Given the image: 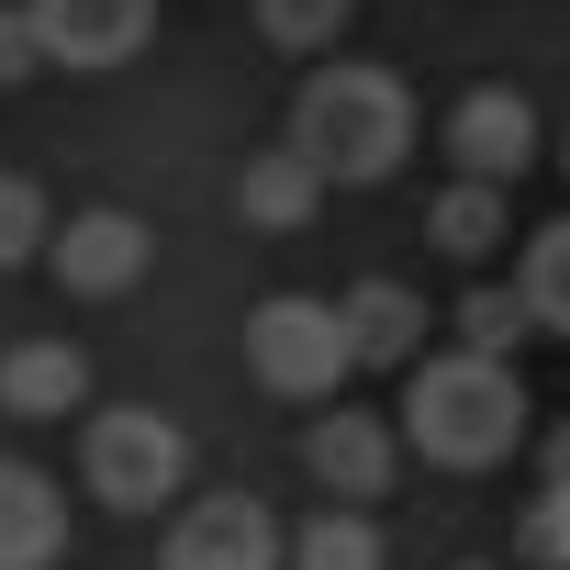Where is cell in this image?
Instances as JSON below:
<instances>
[{
  "mask_svg": "<svg viewBox=\"0 0 570 570\" xmlns=\"http://www.w3.org/2000/svg\"><path fill=\"white\" fill-rule=\"evenodd\" d=\"M403 448H425L436 470H492L525 448V381L514 358L481 347H425L403 370Z\"/></svg>",
  "mask_w": 570,
  "mask_h": 570,
  "instance_id": "6da1fadb",
  "label": "cell"
},
{
  "mask_svg": "<svg viewBox=\"0 0 570 570\" xmlns=\"http://www.w3.org/2000/svg\"><path fill=\"white\" fill-rule=\"evenodd\" d=\"M292 146L336 179V190H370V179H392L403 157H414V90L392 79V68H314L303 90H292Z\"/></svg>",
  "mask_w": 570,
  "mask_h": 570,
  "instance_id": "7a4b0ae2",
  "label": "cell"
},
{
  "mask_svg": "<svg viewBox=\"0 0 570 570\" xmlns=\"http://www.w3.org/2000/svg\"><path fill=\"white\" fill-rule=\"evenodd\" d=\"M246 370L257 392L279 403H336L358 381V336H347V303H314V292H268L246 314Z\"/></svg>",
  "mask_w": 570,
  "mask_h": 570,
  "instance_id": "3957f363",
  "label": "cell"
},
{
  "mask_svg": "<svg viewBox=\"0 0 570 570\" xmlns=\"http://www.w3.org/2000/svg\"><path fill=\"white\" fill-rule=\"evenodd\" d=\"M79 481H90V503H112V514H157V503H179V481H190V436H179L157 403H112V414L79 425Z\"/></svg>",
  "mask_w": 570,
  "mask_h": 570,
  "instance_id": "277c9868",
  "label": "cell"
},
{
  "mask_svg": "<svg viewBox=\"0 0 570 570\" xmlns=\"http://www.w3.org/2000/svg\"><path fill=\"white\" fill-rule=\"evenodd\" d=\"M146 257H157V235H146V213H124V202L68 213V224H57V246H46L57 292H79V303H124L135 279H146Z\"/></svg>",
  "mask_w": 570,
  "mask_h": 570,
  "instance_id": "5b68a950",
  "label": "cell"
},
{
  "mask_svg": "<svg viewBox=\"0 0 570 570\" xmlns=\"http://www.w3.org/2000/svg\"><path fill=\"white\" fill-rule=\"evenodd\" d=\"M279 559H292V537H279L268 503H246V492H213V503H190L168 525V570H279Z\"/></svg>",
  "mask_w": 570,
  "mask_h": 570,
  "instance_id": "8992f818",
  "label": "cell"
},
{
  "mask_svg": "<svg viewBox=\"0 0 570 570\" xmlns=\"http://www.w3.org/2000/svg\"><path fill=\"white\" fill-rule=\"evenodd\" d=\"M392 459H403V436L381 414H358V403H336V414L303 425V470L325 481V503H381L392 492Z\"/></svg>",
  "mask_w": 570,
  "mask_h": 570,
  "instance_id": "52a82bcc",
  "label": "cell"
},
{
  "mask_svg": "<svg viewBox=\"0 0 570 570\" xmlns=\"http://www.w3.org/2000/svg\"><path fill=\"white\" fill-rule=\"evenodd\" d=\"M23 12H35L57 68H124L157 23V0H23Z\"/></svg>",
  "mask_w": 570,
  "mask_h": 570,
  "instance_id": "ba28073f",
  "label": "cell"
},
{
  "mask_svg": "<svg viewBox=\"0 0 570 570\" xmlns=\"http://www.w3.org/2000/svg\"><path fill=\"white\" fill-rule=\"evenodd\" d=\"M448 157H459V179H525L537 168V112H525V90H470L459 112H448Z\"/></svg>",
  "mask_w": 570,
  "mask_h": 570,
  "instance_id": "9c48e42d",
  "label": "cell"
},
{
  "mask_svg": "<svg viewBox=\"0 0 570 570\" xmlns=\"http://www.w3.org/2000/svg\"><path fill=\"white\" fill-rule=\"evenodd\" d=\"M90 403V358L68 336H23V347H0V414L12 425H57Z\"/></svg>",
  "mask_w": 570,
  "mask_h": 570,
  "instance_id": "30bf717a",
  "label": "cell"
},
{
  "mask_svg": "<svg viewBox=\"0 0 570 570\" xmlns=\"http://www.w3.org/2000/svg\"><path fill=\"white\" fill-rule=\"evenodd\" d=\"M68 548V492L35 459H0V570H57Z\"/></svg>",
  "mask_w": 570,
  "mask_h": 570,
  "instance_id": "8fae6325",
  "label": "cell"
},
{
  "mask_svg": "<svg viewBox=\"0 0 570 570\" xmlns=\"http://www.w3.org/2000/svg\"><path fill=\"white\" fill-rule=\"evenodd\" d=\"M325 190H336V179H325L303 146H268V157H246V179H235V213H246L257 235H303Z\"/></svg>",
  "mask_w": 570,
  "mask_h": 570,
  "instance_id": "7c38bea8",
  "label": "cell"
},
{
  "mask_svg": "<svg viewBox=\"0 0 570 570\" xmlns=\"http://www.w3.org/2000/svg\"><path fill=\"white\" fill-rule=\"evenodd\" d=\"M425 303L403 292V279H358L347 292V336H358V370H414L425 358Z\"/></svg>",
  "mask_w": 570,
  "mask_h": 570,
  "instance_id": "4fadbf2b",
  "label": "cell"
},
{
  "mask_svg": "<svg viewBox=\"0 0 570 570\" xmlns=\"http://www.w3.org/2000/svg\"><path fill=\"white\" fill-rule=\"evenodd\" d=\"M425 235H436L459 268H481V257L514 235V190H503V179H448V190H436V213H425Z\"/></svg>",
  "mask_w": 570,
  "mask_h": 570,
  "instance_id": "5bb4252c",
  "label": "cell"
},
{
  "mask_svg": "<svg viewBox=\"0 0 570 570\" xmlns=\"http://www.w3.org/2000/svg\"><path fill=\"white\" fill-rule=\"evenodd\" d=\"M514 292H525V314H537L548 336H570V213L525 235V268H514Z\"/></svg>",
  "mask_w": 570,
  "mask_h": 570,
  "instance_id": "9a60e30c",
  "label": "cell"
},
{
  "mask_svg": "<svg viewBox=\"0 0 570 570\" xmlns=\"http://www.w3.org/2000/svg\"><path fill=\"white\" fill-rule=\"evenodd\" d=\"M459 347H481V358H514L525 336H537V314H525V292H503V279H470V292H459Z\"/></svg>",
  "mask_w": 570,
  "mask_h": 570,
  "instance_id": "2e32d148",
  "label": "cell"
},
{
  "mask_svg": "<svg viewBox=\"0 0 570 570\" xmlns=\"http://www.w3.org/2000/svg\"><path fill=\"white\" fill-rule=\"evenodd\" d=\"M292 570H381V525L358 503H325L303 537H292Z\"/></svg>",
  "mask_w": 570,
  "mask_h": 570,
  "instance_id": "e0dca14e",
  "label": "cell"
},
{
  "mask_svg": "<svg viewBox=\"0 0 570 570\" xmlns=\"http://www.w3.org/2000/svg\"><path fill=\"white\" fill-rule=\"evenodd\" d=\"M57 246V213H46V190L23 179V168H0V268H35Z\"/></svg>",
  "mask_w": 570,
  "mask_h": 570,
  "instance_id": "ac0fdd59",
  "label": "cell"
},
{
  "mask_svg": "<svg viewBox=\"0 0 570 570\" xmlns=\"http://www.w3.org/2000/svg\"><path fill=\"white\" fill-rule=\"evenodd\" d=\"M347 12H358V0H257V35L292 46V57H314V46L347 35Z\"/></svg>",
  "mask_w": 570,
  "mask_h": 570,
  "instance_id": "d6986e66",
  "label": "cell"
},
{
  "mask_svg": "<svg viewBox=\"0 0 570 570\" xmlns=\"http://www.w3.org/2000/svg\"><path fill=\"white\" fill-rule=\"evenodd\" d=\"M514 548L525 570H570V481H537V503L514 514Z\"/></svg>",
  "mask_w": 570,
  "mask_h": 570,
  "instance_id": "ffe728a7",
  "label": "cell"
},
{
  "mask_svg": "<svg viewBox=\"0 0 570 570\" xmlns=\"http://www.w3.org/2000/svg\"><path fill=\"white\" fill-rule=\"evenodd\" d=\"M35 68H57L46 35H35V12H23V0H0V90H23Z\"/></svg>",
  "mask_w": 570,
  "mask_h": 570,
  "instance_id": "44dd1931",
  "label": "cell"
},
{
  "mask_svg": "<svg viewBox=\"0 0 570 570\" xmlns=\"http://www.w3.org/2000/svg\"><path fill=\"white\" fill-rule=\"evenodd\" d=\"M537 481H570V425H548V436H537Z\"/></svg>",
  "mask_w": 570,
  "mask_h": 570,
  "instance_id": "7402d4cb",
  "label": "cell"
},
{
  "mask_svg": "<svg viewBox=\"0 0 570 570\" xmlns=\"http://www.w3.org/2000/svg\"><path fill=\"white\" fill-rule=\"evenodd\" d=\"M559 168H570V135H559Z\"/></svg>",
  "mask_w": 570,
  "mask_h": 570,
  "instance_id": "603a6c76",
  "label": "cell"
}]
</instances>
